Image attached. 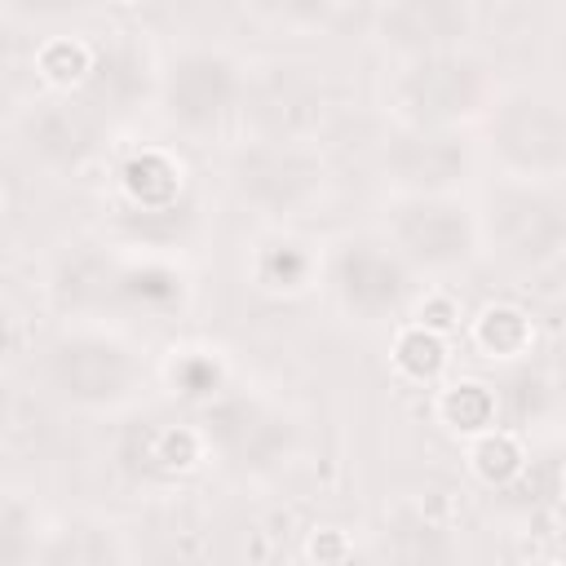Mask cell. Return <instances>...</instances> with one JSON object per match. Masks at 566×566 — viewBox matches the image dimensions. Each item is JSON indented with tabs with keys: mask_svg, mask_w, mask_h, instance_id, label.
Masks as SVG:
<instances>
[{
	"mask_svg": "<svg viewBox=\"0 0 566 566\" xmlns=\"http://www.w3.org/2000/svg\"><path fill=\"white\" fill-rule=\"evenodd\" d=\"M495 230L504 248L522 261H539L562 248L566 239V212L539 195H504L495 203Z\"/></svg>",
	"mask_w": 566,
	"mask_h": 566,
	"instance_id": "6da1fadb",
	"label": "cell"
},
{
	"mask_svg": "<svg viewBox=\"0 0 566 566\" xmlns=\"http://www.w3.org/2000/svg\"><path fill=\"white\" fill-rule=\"evenodd\" d=\"M500 146L509 159L544 168L566 159V115L544 102H517L500 115Z\"/></svg>",
	"mask_w": 566,
	"mask_h": 566,
	"instance_id": "7a4b0ae2",
	"label": "cell"
},
{
	"mask_svg": "<svg viewBox=\"0 0 566 566\" xmlns=\"http://www.w3.org/2000/svg\"><path fill=\"white\" fill-rule=\"evenodd\" d=\"M402 97L407 106L420 115V119H447V115H460L478 102V71L469 62H455V57H433V62H420L407 84H402Z\"/></svg>",
	"mask_w": 566,
	"mask_h": 566,
	"instance_id": "3957f363",
	"label": "cell"
},
{
	"mask_svg": "<svg viewBox=\"0 0 566 566\" xmlns=\"http://www.w3.org/2000/svg\"><path fill=\"white\" fill-rule=\"evenodd\" d=\"M53 380L75 398H111L128 380V363L119 349L97 340H75L53 354Z\"/></svg>",
	"mask_w": 566,
	"mask_h": 566,
	"instance_id": "277c9868",
	"label": "cell"
},
{
	"mask_svg": "<svg viewBox=\"0 0 566 566\" xmlns=\"http://www.w3.org/2000/svg\"><path fill=\"white\" fill-rule=\"evenodd\" d=\"M230 71L226 62H212V57H186L177 71H172V84H168V102H172V115H181L186 124H203L212 119L226 102H230Z\"/></svg>",
	"mask_w": 566,
	"mask_h": 566,
	"instance_id": "5b68a950",
	"label": "cell"
},
{
	"mask_svg": "<svg viewBox=\"0 0 566 566\" xmlns=\"http://www.w3.org/2000/svg\"><path fill=\"white\" fill-rule=\"evenodd\" d=\"M398 239L411 248V256L420 261H455L469 243V230H464V217L455 208H442V203H416L402 212L398 221Z\"/></svg>",
	"mask_w": 566,
	"mask_h": 566,
	"instance_id": "8992f818",
	"label": "cell"
},
{
	"mask_svg": "<svg viewBox=\"0 0 566 566\" xmlns=\"http://www.w3.org/2000/svg\"><path fill=\"white\" fill-rule=\"evenodd\" d=\"M464 31V9L460 0H398L385 13V35L407 49L442 44Z\"/></svg>",
	"mask_w": 566,
	"mask_h": 566,
	"instance_id": "52a82bcc",
	"label": "cell"
},
{
	"mask_svg": "<svg viewBox=\"0 0 566 566\" xmlns=\"http://www.w3.org/2000/svg\"><path fill=\"white\" fill-rule=\"evenodd\" d=\"M340 283H345V296H349L358 310H367V314H380V310L398 305V296H402V270H398L389 256H380L376 248H354V252H345V261H340Z\"/></svg>",
	"mask_w": 566,
	"mask_h": 566,
	"instance_id": "ba28073f",
	"label": "cell"
},
{
	"mask_svg": "<svg viewBox=\"0 0 566 566\" xmlns=\"http://www.w3.org/2000/svg\"><path fill=\"white\" fill-rule=\"evenodd\" d=\"M212 433H217L230 451H239L243 460H270V451L283 442V429H279L270 416H261L256 407H248V402H226V407H217V411H212Z\"/></svg>",
	"mask_w": 566,
	"mask_h": 566,
	"instance_id": "9c48e42d",
	"label": "cell"
},
{
	"mask_svg": "<svg viewBox=\"0 0 566 566\" xmlns=\"http://www.w3.org/2000/svg\"><path fill=\"white\" fill-rule=\"evenodd\" d=\"M389 159L416 186H442L464 168V150L451 137H402Z\"/></svg>",
	"mask_w": 566,
	"mask_h": 566,
	"instance_id": "30bf717a",
	"label": "cell"
},
{
	"mask_svg": "<svg viewBox=\"0 0 566 566\" xmlns=\"http://www.w3.org/2000/svg\"><path fill=\"white\" fill-rule=\"evenodd\" d=\"M239 177H243V190H252L256 199H270V203H287L296 199V190L310 186L314 168L296 155H283V150H265V155H252L239 164Z\"/></svg>",
	"mask_w": 566,
	"mask_h": 566,
	"instance_id": "8fae6325",
	"label": "cell"
},
{
	"mask_svg": "<svg viewBox=\"0 0 566 566\" xmlns=\"http://www.w3.org/2000/svg\"><path fill=\"white\" fill-rule=\"evenodd\" d=\"M256 115L274 133H296V128H305L318 115V97L305 84H296V80H270V88L261 93Z\"/></svg>",
	"mask_w": 566,
	"mask_h": 566,
	"instance_id": "7c38bea8",
	"label": "cell"
},
{
	"mask_svg": "<svg viewBox=\"0 0 566 566\" xmlns=\"http://www.w3.org/2000/svg\"><path fill=\"white\" fill-rule=\"evenodd\" d=\"M31 137L44 155L53 159H66V155H80L84 142H88V119L75 111V106H57V111H44L35 124H31Z\"/></svg>",
	"mask_w": 566,
	"mask_h": 566,
	"instance_id": "4fadbf2b",
	"label": "cell"
},
{
	"mask_svg": "<svg viewBox=\"0 0 566 566\" xmlns=\"http://www.w3.org/2000/svg\"><path fill=\"white\" fill-rule=\"evenodd\" d=\"M137 88H142L137 62L128 53H102V62L93 66V97L106 106H124Z\"/></svg>",
	"mask_w": 566,
	"mask_h": 566,
	"instance_id": "5bb4252c",
	"label": "cell"
},
{
	"mask_svg": "<svg viewBox=\"0 0 566 566\" xmlns=\"http://www.w3.org/2000/svg\"><path fill=\"white\" fill-rule=\"evenodd\" d=\"M172 177H177V172H172L164 159H155V155L128 164V186H133V195H137L142 203H164V199L177 190Z\"/></svg>",
	"mask_w": 566,
	"mask_h": 566,
	"instance_id": "9a60e30c",
	"label": "cell"
},
{
	"mask_svg": "<svg viewBox=\"0 0 566 566\" xmlns=\"http://www.w3.org/2000/svg\"><path fill=\"white\" fill-rule=\"evenodd\" d=\"M447 411H451V420H455V424L473 429V424H482V420H486L491 398H486L478 385H464V389H455V394L447 398Z\"/></svg>",
	"mask_w": 566,
	"mask_h": 566,
	"instance_id": "2e32d148",
	"label": "cell"
},
{
	"mask_svg": "<svg viewBox=\"0 0 566 566\" xmlns=\"http://www.w3.org/2000/svg\"><path fill=\"white\" fill-rule=\"evenodd\" d=\"M522 336H526V323L513 310H495L482 323V340L495 345V349H513V345H522Z\"/></svg>",
	"mask_w": 566,
	"mask_h": 566,
	"instance_id": "e0dca14e",
	"label": "cell"
},
{
	"mask_svg": "<svg viewBox=\"0 0 566 566\" xmlns=\"http://www.w3.org/2000/svg\"><path fill=\"white\" fill-rule=\"evenodd\" d=\"M402 363H407L411 371H420V376H424V371H433V367L442 363V349H438V340H433V336H420V332H416V336H407V340H402Z\"/></svg>",
	"mask_w": 566,
	"mask_h": 566,
	"instance_id": "ac0fdd59",
	"label": "cell"
},
{
	"mask_svg": "<svg viewBox=\"0 0 566 566\" xmlns=\"http://www.w3.org/2000/svg\"><path fill=\"white\" fill-rule=\"evenodd\" d=\"M517 469V451H513V442H486L482 447V473L486 478H509Z\"/></svg>",
	"mask_w": 566,
	"mask_h": 566,
	"instance_id": "d6986e66",
	"label": "cell"
},
{
	"mask_svg": "<svg viewBox=\"0 0 566 566\" xmlns=\"http://www.w3.org/2000/svg\"><path fill=\"white\" fill-rule=\"evenodd\" d=\"M44 71H53V75H80L84 71V53L75 49V44H57V49H49L44 53Z\"/></svg>",
	"mask_w": 566,
	"mask_h": 566,
	"instance_id": "ffe728a7",
	"label": "cell"
},
{
	"mask_svg": "<svg viewBox=\"0 0 566 566\" xmlns=\"http://www.w3.org/2000/svg\"><path fill=\"white\" fill-rule=\"evenodd\" d=\"M181 385H186V394H208L212 385H217V371H212V363H181Z\"/></svg>",
	"mask_w": 566,
	"mask_h": 566,
	"instance_id": "44dd1931",
	"label": "cell"
},
{
	"mask_svg": "<svg viewBox=\"0 0 566 566\" xmlns=\"http://www.w3.org/2000/svg\"><path fill=\"white\" fill-rule=\"evenodd\" d=\"M128 292H133V296H159V301H168L177 287L168 283V274H133Z\"/></svg>",
	"mask_w": 566,
	"mask_h": 566,
	"instance_id": "7402d4cb",
	"label": "cell"
},
{
	"mask_svg": "<svg viewBox=\"0 0 566 566\" xmlns=\"http://www.w3.org/2000/svg\"><path fill=\"white\" fill-rule=\"evenodd\" d=\"M190 451H195L190 433H168V438H164L159 460H164V464H186V460H190Z\"/></svg>",
	"mask_w": 566,
	"mask_h": 566,
	"instance_id": "603a6c76",
	"label": "cell"
},
{
	"mask_svg": "<svg viewBox=\"0 0 566 566\" xmlns=\"http://www.w3.org/2000/svg\"><path fill=\"white\" fill-rule=\"evenodd\" d=\"M270 270H274V274H279L283 283H292V279H296V274L305 270V261H301V256H296L292 248H283V252H274V256H270Z\"/></svg>",
	"mask_w": 566,
	"mask_h": 566,
	"instance_id": "cb8c5ba5",
	"label": "cell"
},
{
	"mask_svg": "<svg viewBox=\"0 0 566 566\" xmlns=\"http://www.w3.org/2000/svg\"><path fill=\"white\" fill-rule=\"evenodd\" d=\"M27 4H40V9H62L66 0H27Z\"/></svg>",
	"mask_w": 566,
	"mask_h": 566,
	"instance_id": "d4e9b609",
	"label": "cell"
}]
</instances>
